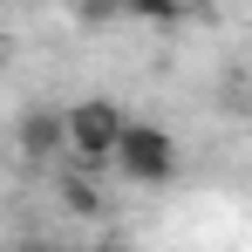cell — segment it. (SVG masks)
Masks as SVG:
<instances>
[{"label":"cell","instance_id":"6da1fadb","mask_svg":"<svg viewBox=\"0 0 252 252\" xmlns=\"http://www.w3.org/2000/svg\"><path fill=\"white\" fill-rule=\"evenodd\" d=\"M129 116L109 102V95H82L68 109V164H89V170H109L116 164V143H123Z\"/></svg>","mask_w":252,"mask_h":252},{"label":"cell","instance_id":"7a4b0ae2","mask_svg":"<svg viewBox=\"0 0 252 252\" xmlns=\"http://www.w3.org/2000/svg\"><path fill=\"white\" fill-rule=\"evenodd\" d=\"M177 164H184V150L164 123H129L116 143V177H129V184H170Z\"/></svg>","mask_w":252,"mask_h":252},{"label":"cell","instance_id":"3957f363","mask_svg":"<svg viewBox=\"0 0 252 252\" xmlns=\"http://www.w3.org/2000/svg\"><path fill=\"white\" fill-rule=\"evenodd\" d=\"M14 150H21V164L55 170V157H68V109H55V102L21 109V123H14Z\"/></svg>","mask_w":252,"mask_h":252},{"label":"cell","instance_id":"277c9868","mask_svg":"<svg viewBox=\"0 0 252 252\" xmlns=\"http://www.w3.org/2000/svg\"><path fill=\"white\" fill-rule=\"evenodd\" d=\"M55 191H62V205L75 211V218H95V211H102V184H95L89 164H68L62 177H55Z\"/></svg>","mask_w":252,"mask_h":252},{"label":"cell","instance_id":"5b68a950","mask_svg":"<svg viewBox=\"0 0 252 252\" xmlns=\"http://www.w3.org/2000/svg\"><path fill=\"white\" fill-rule=\"evenodd\" d=\"M123 14L157 21V28H177V21H184V0H123Z\"/></svg>","mask_w":252,"mask_h":252}]
</instances>
